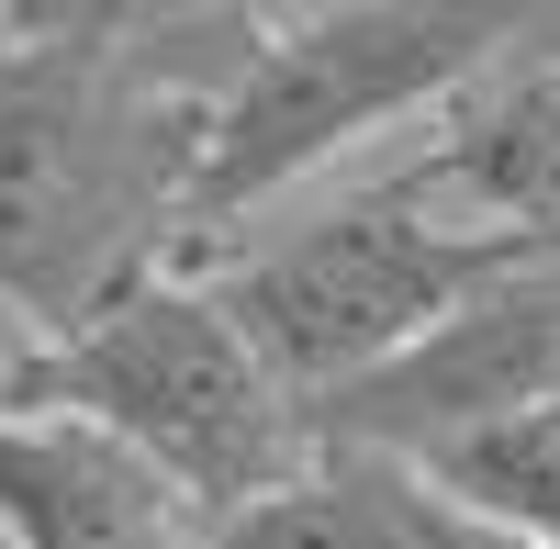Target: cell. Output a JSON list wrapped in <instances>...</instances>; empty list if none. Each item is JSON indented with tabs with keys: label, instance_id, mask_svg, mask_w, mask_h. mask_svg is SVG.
Returning a JSON list of instances; mask_svg holds the SVG:
<instances>
[{
	"label": "cell",
	"instance_id": "obj_6",
	"mask_svg": "<svg viewBox=\"0 0 560 549\" xmlns=\"http://www.w3.org/2000/svg\"><path fill=\"white\" fill-rule=\"evenodd\" d=\"M0 549H202V516L68 416H0Z\"/></svg>",
	"mask_w": 560,
	"mask_h": 549
},
{
	"label": "cell",
	"instance_id": "obj_8",
	"mask_svg": "<svg viewBox=\"0 0 560 549\" xmlns=\"http://www.w3.org/2000/svg\"><path fill=\"white\" fill-rule=\"evenodd\" d=\"M202 549H516V538L482 527L459 493H438L393 448H325L269 505L202 527Z\"/></svg>",
	"mask_w": 560,
	"mask_h": 549
},
{
	"label": "cell",
	"instance_id": "obj_9",
	"mask_svg": "<svg viewBox=\"0 0 560 549\" xmlns=\"http://www.w3.org/2000/svg\"><path fill=\"white\" fill-rule=\"evenodd\" d=\"M415 471H427L438 493H459L482 527H504L516 549H560V404H527V416H504V427H471V437L427 448Z\"/></svg>",
	"mask_w": 560,
	"mask_h": 549
},
{
	"label": "cell",
	"instance_id": "obj_1",
	"mask_svg": "<svg viewBox=\"0 0 560 549\" xmlns=\"http://www.w3.org/2000/svg\"><path fill=\"white\" fill-rule=\"evenodd\" d=\"M168 12H0V314L57 348L191 258L213 90L147 57Z\"/></svg>",
	"mask_w": 560,
	"mask_h": 549
},
{
	"label": "cell",
	"instance_id": "obj_4",
	"mask_svg": "<svg viewBox=\"0 0 560 549\" xmlns=\"http://www.w3.org/2000/svg\"><path fill=\"white\" fill-rule=\"evenodd\" d=\"M538 269L560 258L504 236V224H448L404 179H370V191H337L325 213L280 224L258 247H224L202 281L303 404H337L359 382H382L393 359H415L438 326H459L471 303L538 281Z\"/></svg>",
	"mask_w": 560,
	"mask_h": 549
},
{
	"label": "cell",
	"instance_id": "obj_3",
	"mask_svg": "<svg viewBox=\"0 0 560 549\" xmlns=\"http://www.w3.org/2000/svg\"><path fill=\"white\" fill-rule=\"evenodd\" d=\"M0 416H68L135 448L202 527L269 505L280 482L325 460L314 404L258 359V337L224 314L202 269H158L147 292H124L102 326L57 348H23L0 371Z\"/></svg>",
	"mask_w": 560,
	"mask_h": 549
},
{
	"label": "cell",
	"instance_id": "obj_5",
	"mask_svg": "<svg viewBox=\"0 0 560 549\" xmlns=\"http://www.w3.org/2000/svg\"><path fill=\"white\" fill-rule=\"evenodd\" d=\"M527 404H560V269L471 303L459 326H438L415 359H393L382 382H359L337 404H314L325 448H393V460H427V448L504 427Z\"/></svg>",
	"mask_w": 560,
	"mask_h": 549
},
{
	"label": "cell",
	"instance_id": "obj_2",
	"mask_svg": "<svg viewBox=\"0 0 560 549\" xmlns=\"http://www.w3.org/2000/svg\"><path fill=\"white\" fill-rule=\"evenodd\" d=\"M538 0H314V12H247V57L213 90L202 179H191V258L213 269L224 236L280 191H303L325 157L370 147L393 124H448L482 79L527 57Z\"/></svg>",
	"mask_w": 560,
	"mask_h": 549
},
{
	"label": "cell",
	"instance_id": "obj_7",
	"mask_svg": "<svg viewBox=\"0 0 560 549\" xmlns=\"http://www.w3.org/2000/svg\"><path fill=\"white\" fill-rule=\"evenodd\" d=\"M415 202H459L471 224H504L560 258V57H516L438 124V147L404 168Z\"/></svg>",
	"mask_w": 560,
	"mask_h": 549
}]
</instances>
